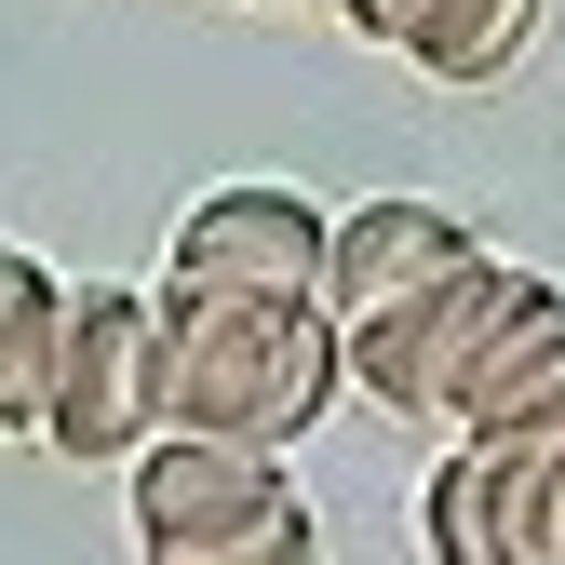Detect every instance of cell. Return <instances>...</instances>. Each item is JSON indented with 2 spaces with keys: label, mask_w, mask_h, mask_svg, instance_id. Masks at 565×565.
Wrapping results in <instances>:
<instances>
[{
  "label": "cell",
  "mask_w": 565,
  "mask_h": 565,
  "mask_svg": "<svg viewBox=\"0 0 565 565\" xmlns=\"http://www.w3.org/2000/svg\"><path fill=\"white\" fill-rule=\"evenodd\" d=\"M162 282H243V297H323L337 282V216L310 189H282V175H243V189H202L189 216H175V256Z\"/></svg>",
  "instance_id": "5"
},
{
  "label": "cell",
  "mask_w": 565,
  "mask_h": 565,
  "mask_svg": "<svg viewBox=\"0 0 565 565\" xmlns=\"http://www.w3.org/2000/svg\"><path fill=\"white\" fill-rule=\"evenodd\" d=\"M41 445L67 471H135V445H162V297H121V282H82V297H67Z\"/></svg>",
  "instance_id": "3"
},
{
  "label": "cell",
  "mask_w": 565,
  "mask_h": 565,
  "mask_svg": "<svg viewBox=\"0 0 565 565\" xmlns=\"http://www.w3.org/2000/svg\"><path fill=\"white\" fill-rule=\"evenodd\" d=\"M269 14H297V0H269Z\"/></svg>",
  "instance_id": "13"
},
{
  "label": "cell",
  "mask_w": 565,
  "mask_h": 565,
  "mask_svg": "<svg viewBox=\"0 0 565 565\" xmlns=\"http://www.w3.org/2000/svg\"><path fill=\"white\" fill-rule=\"evenodd\" d=\"M484 552L499 565H565V445H484Z\"/></svg>",
  "instance_id": "8"
},
{
  "label": "cell",
  "mask_w": 565,
  "mask_h": 565,
  "mask_svg": "<svg viewBox=\"0 0 565 565\" xmlns=\"http://www.w3.org/2000/svg\"><path fill=\"white\" fill-rule=\"evenodd\" d=\"M337 14H350V28H364L377 54H417V41H431V28H445V0H337Z\"/></svg>",
  "instance_id": "11"
},
{
  "label": "cell",
  "mask_w": 565,
  "mask_h": 565,
  "mask_svg": "<svg viewBox=\"0 0 565 565\" xmlns=\"http://www.w3.org/2000/svg\"><path fill=\"white\" fill-rule=\"evenodd\" d=\"M458 431L471 445H565V297L552 282L512 310V337L484 350V377L458 391Z\"/></svg>",
  "instance_id": "7"
},
{
  "label": "cell",
  "mask_w": 565,
  "mask_h": 565,
  "mask_svg": "<svg viewBox=\"0 0 565 565\" xmlns=\"http://www.w3.org/2000/svg\"><path fill=\"white\" fill-rule=\"evenodd\" d=\"M417 552L431 565H499L484 552V445H458L431 484H417Z\"/></svg>",
  "instance_id": "10"
},
{
  "label": "cell",
  "mask_w": 565,
  "mask_h": 565,
  "mask_svg": "<svg viewBox=\"0 0 565 565\" xmlns=\"http://www.w3.org/2000/svg\"><path fill=\"white\" fill-rule=\"evenodd\" d=\"M41 297H67V282H54L41 256H14V243H0V350H14V323H28Z\"/></svg>",
  "instance_id": "12"
},
{
  "label": "cell",
  "mask_w": 565,
  "mask_h": 565,
  "mask_svg": "<svg viewBox=\"0 0 565 565\" xmlns=\"http://www.w3.org/2000/svg\"><path fill=\"white\" fill-rule=\"evenodd\" d=\"M539 28H552V0H445V28L417 41V67H431L445 95H499L539 54Z\"/></svg>",
  "instance_id": "9"
},
{
  "label": "cell",
  "mask_w": 565,
  "mask_h": 565,
  "mask_svg": "<svg viewBox=\"0 0 565 565\" xmlns=\"http://www.w3.org/2000/svg\"><path fill=\"white\" fill-rule=\"evenodd\" d=\"M525 297H539V269H499V256H471V269H445V282H417L404 310L350 323V391H364L377 417H445V431H458V391L484 377V350L512 337Z\"/></svg>",
  "instance_id": "2"
},
{
  "label": "cell",
  "mask_w": 565,
  "mask_h": 565,
  "mask_svg": "<svg viewBox=\"0 0 565 565\" xmlns=\"http://www.w3.org/2000/svg\"><path fill=\"white\" fill-rule=\"evenodd\" d=\"M297 565H323V552H297Z\"/></svg>",
  "instance_id": "14"
},
{
  "label": "cell",
  "mask_w": 565,
  "mask_h": 565,
  "mask_svg": "<svg viewBox=\"0 0 565 565\" xmlns=\"http://www.w3.org/2000/svg\"><path fill=\"white\" fill-rule=\"evenodd\" d=\"M350 391V323L310 297H243V282H162V431H243L310 445Z\"/></svg>",
  "instance_id": "1"
},
{
  "label": "cell",
  "mask_w": 565,
  "mask_h": 565,
  "mask_svg": "<svg viewBox=\"0 0 565 565\" xmlns=\"http://www.w3.org/2000/svg\"><path fill=\"white\" fill-rule=\"evenodd\" d=\"M121 484H135V552H149V565L243 552L282 512H310L297 471H282V445H243V431H162V445H135Z\"/></svg>",
  "instance_id": "4"
},
{
  "label": "cell",
  "mask_w": 565,
  "mask_h": 565,
  "mask_svg": "<svg viewBox=\"0 0 565 565\" xmlns=\"http://www.w3.org/2000/svg\"><path fill=\"white\" fill-rule=\"evenodd\" d=\"M471 256H484V243H471L458 202H417V189L350 202V216H337V282H323V310H337V323H377V310H404L417 282H445V269H471Z\"/></svg>",
  "instance_id": "6"
}]
</instances>
